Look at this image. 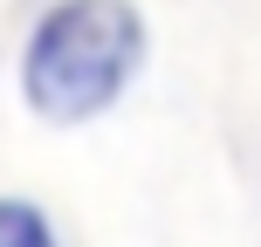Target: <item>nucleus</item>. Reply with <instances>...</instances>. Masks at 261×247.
<instances>
[{
  "instance_id": "obj_1",
  "label": "nucleus",
  "mask_w": 261,
  "mask_h": 247,
  "mask_svg": "<svg viewBox=\"0 0 261 247\" xmlns=\"http://www.w3.org/2000/svg\"><path fill=\"white\" fill-rule=\"evenodd\" d=\"M144 62V21L130 0H62L35 21L21 55V90L35 117L83 124L124 96Z\"/></svg>"
},
{
  "instance_id": "obj_2",
  "label": "nucleus",
  "mask_w": 261,
  "mask_h": 247,
  "mask_svg": "<svg viewBox=\"0 0 261 247\" xmlns=\"http://www.w3.org/2000/svg\"><path fill=\"white\" fill-rule=\"evenodd\" d=\"M0 247H55V234H48V220H41L35 206L0 199Z\"/></svg>"
}]
</instances>
